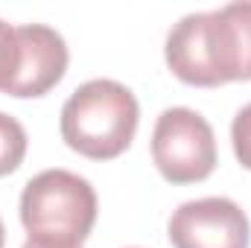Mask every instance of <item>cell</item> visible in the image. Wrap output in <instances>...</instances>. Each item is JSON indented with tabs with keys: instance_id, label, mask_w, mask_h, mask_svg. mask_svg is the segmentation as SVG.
<instances>
[{
	"instance_id": "1",
	"label": "cell",
	"mask_w": 251,
	"mask_h": 248,
	"mask_svg": "<svg viewBox=\"0 0 251 248\" xmlns=\"http://www.w3.org/2000/svg\"><path fill=\"white\" fill-rule=\"evenodd\" d=\"M164 56L184 85L251 82V0L184 15L173 24Z\"/></svg>"
},
{
	"instance_id": "2",
	"label": "cell",
	"mask_w": 251,
	"mask_h": 248,
	"mask_svg": "<svg viewBox=\"0 0 251 248\" xmlns=\"http://www.w3.org/2000/svg\"><path fill=\"white\" fill-rule=\"evenodd\" d=\"M137 123L140 105L134 94L114 79H91L79 85L62 105L64 143L91 161L123 155L134 140Z\"/></svg>"
},
{
	"instance_id": "3",
	"label": "cell",
	"mask_w": 251,
	"mask_h": 248,
	"mask_svg": "<svg viewBox=\"0 0 251 248\" xmlns=\"http://www.w3.org/2000/svg\"><path fill=\"white\" fill-rule=\"evenodd\" d=\"M21 222L29 240L50 246H82L97 222V193L70 170H44L21 193Z\"/></svg>"
},
{
	"instance_id": "4",
	"label": "cell",
	"mask_w": 251,
	"mask_h": 248,
	"mask_svg": "<svg viewBox=\"0 0 251 248\" xmlns=\"http://www.w3.org/2000/svg\"><path fill=\"white\" fill-rule=\"evenodd\" d=\"M152 161L170 184L204 181L216 167V137L210 123L184 105L161 111L152 131Z\"/></svg>"
},
{
	"instance_id": "5",
	"label": "cell",
	"mask_w": 251,
	"mask_h": 248,
	"mask_svg": "<svg viewBox=\"0 0 251 248\" xmlns=\"http://www.w3.org/2000/svg\"><path fill=\"white\" fill-rule=\"evenodd\" d=\"M170 243L176 248H249L251 225L234 198H193L173 213Z\"/></svg>"
},
{
	"instance_id": "6",
	"label": "cell",
	"mask_w": 251,
	"mask_h": 248,
	"mask_svg": "<svg viewBox=\"0 0 251 248\" xmlns=\"http://www.w3.org/2000/svg\"><path fill=\"white\" fill-rule=\"evenodd\" d=\"M21 62L12 85L6 88L9 97H44L50 88L62 82L67 70V44L47 24H24L18 26Z\"/></svg>"
},
{
	"instance_id": "7",
	"label": "cell",
	"mask_w": 251,
	"mask_h": 248,
	"mask_svg": "<svg viewBox=\"0 0 251 248\" xmlns=\"http://www.w3.org/2000/svg\"><path fill=\"white\" fill-rule=\"evenodd\" d=\"M26 158V131L15 117L0 111V178L15 173Z\"/></svg>"
},
{
	"instance_id": "8",
	"label": "cell",
	"mask_w": 251,
	"mask_h": 248,
	"mask_svg": "<svg viewBox=\"0 0 251 248\" xmlns=\"http://www.w3.org/2000/svg\"><path fill=\"white\" fill-rule=\"evenodd\" d=\"M21 62V44H18V26L6 24L0 18V91L6 94V88L12 85L15 73Z\"/></svg>"
},
{
	"instance_id": "9",
	"label": "cell",
	"mask_w": 251,
	"mask_h": 248,
	"mask_svg": "<svg viewBox=\"0 0 251 248\" xmlns=\"http://www.w3.org/2000/svg\"><path fill=\"white\" fill-rule=\"evenodd\" d=\"M231 143H234L237 161L246 170H251V102L243 111H237V117L231 123Z\"/></svg>"
},
{
	"instance_id": "10",
	"label": "cell",
	"mask_w": 251,
	"mask_h": 248,
	"mask_svg": "<svg viewBox=\"0 0 251 248\" xmlns=\"http://www.w3.org/2000/svg\"><path fill=\"white\" fill-rule=\"evenodd\" d=\"M24 248H82V246H50V243H38V240H26Z\"/></svg>"
},
{
	"instance_id": "11",
	"label": "cell",
	"mask_w": 251,
	"mask_h": 248,
	"mask_svg": "<svg viewBox=\"0 0 251 248\" xmlns=\"http://www.w3.org/2000/svg\"><path fill=\"white\" fill-rule=\"evenodd\" d=\"M3 243H6V231H3V222H0V248H3Z\"/></svg>"
}]
</instances>
